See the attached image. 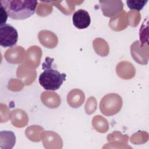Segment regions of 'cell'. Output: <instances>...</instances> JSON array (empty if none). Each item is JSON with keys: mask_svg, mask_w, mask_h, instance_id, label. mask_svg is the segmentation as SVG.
<instances>
[{"mask_svg": "<svg viewBox=\"0 0 149 149\" xmlns=\"http://www.w3.org/2000/svg\"><path fill=\"white\" fill-rule=\"evenodd\" d=\"M8 15L14 20H23L31 16L38 4L36 0H1Z\"/></svg>", "mask_w": 149, "mask_h": 149, "instance_id": "6da1fadb", "label": "cell"}, {"mask_svg": "<svg viewBox=\"0 0 149 149\" xmlns=\"http://www.w3.org/2000/svg\"><path fill=\"white\" fill-rule=\"evenodd\" d=\"M53 61V58L49 57L45 58L42 65L44 71L39 76V83L46 90L55 91L59 89L63 81L66 80L65 73H61L52 68Z\"/></svg>", "mask_w": 149, "mask_h": 149, "instance_id": "7a4b0ae2", "label": "cell"}, {"mask_svg": "<svg viewBox=\"0 0 149 149\" xmlns=\"http://www.w3.org/2000/svg\"><path fill=\"white\" fill-rule=\"evenodd\" d=\"M122 105V99L118 95L109 94L101 100L100 108L103 114L110 116L116 113L120 110Z\"/></svg>", "mask_w": 149, "mask_h": 149, "instance_id": "3957f363", "label": "cell"}, {"mask_svg": "<svg viewBox=\"0 0 149 149\" xmlns=\"http://www.w3.org/2000/svg\"><path fill=\"white\" fill-rule=\"evenodd\" d=\"M18 40V33L16 29L8 24L0 27V45L3 47L14 46Z\"/></svg>", "mask_w": 149, "mask_h": 149, "instance_id": "277c9868", "label": "cell"}, {"mask_svg": "<svg viewBox=\"0 0 149 149\" xmlns=\"http://www.w3.org/2000/svg\"><path fill=\"white\" fill-rule=\"evenodd\" d=\"M99 3L102 13L106 17H112L123 9L122 1H100Z\"/></svg>", "mask_w": 149, "mask_h": 149, "instance_id": "5b68a950", "label": "cell"}, {"mask_svg": "<svg viewBox=\"0 0 149 149\" xmlns=\"http://www.w3.org/2000/svg\"><path fill=\"white\" fill-rule=\"evenodd\" d=\"M73 25L79 29L87 28L91 23V17L87 11L80 9L74 12L72 16Z\"/></svg>", "mask_w": 149, "mask_h": 149, "instance_id": "8992f818", "label": "cell"}, {"mask_svg": "<svg viewBox=\"0 0 149 149\" xmlns=\"http://www.w3.org/2000/svg\"><path fill=\"white\" fill-rule=\"evenodd\" d=\"M147 2H148L147 0L146 1L128 0L126 1V3H127V7L130 9L140 11L143 9V8L145 6V5L147 3Z\"/></svg>", "mask_w": 149, "mask_h": 149, "instance_id": "52a82bcc", "label": "cell"}, {"mask_svg": "<svg viewBox=\"0 0 149 149\" xmlns=\"http://www.w3.org/2000/svg\"><path fill=\"white\" fill-rule=\"evenodd\" d=\"M1 23L0 25L2 26L5 24L6 20H7V17L8 16L4 7L1 4Z\"/></svg>", "mask_w": 149, "mask_h": 149, "instance_id": "ba28073f", "label": "cell"}]
</instances>
